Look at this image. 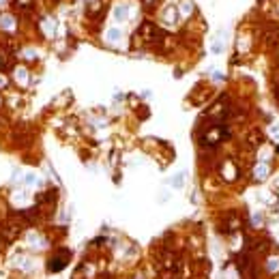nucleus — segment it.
I'll return each mask as SVG.
<instances>
[{
    "mask_svg": "<svg viewBox=\"0 0 279 279\" xmlns=\"http://www.w3.org/2000/svg\"><path fill=\"white\" fill-rule=\"evenodd\" d=\"M266 174H268V168L264 165V163L255 168V178H258V181H264V178H266Z\"/></svg>",
    "mask_w": 279,
    "mask_h": 279,
    "instance_id": "nucleus-5",
    "label": "nucleus"
},
{
    "mask_svg": "<svg viewBox=\"0 0 279 279\" xmlns=\"http://www.w3.org/2000/svg\"><path fill=\"white\" fill-rule=\"evenodd\" d=\"M2 26H4V28H13V17L11 15H4V17H2Z\"/></svg>",
    "mask_w": 279,
    "mask_h": 279,
    "instance_id": "nucleus-7",
    "label": "nucleus"
},
{
    "mask_svg": "<svg viewBox=\"0 0 279 279\" xmlns=\"http://www.w3.org/2000/svg\"><path fill=\"white\" fill-rule=\"evenodd\" d=\"M170 182H172V187H174V189H181L182 185H185V172H178V174H174Z\"/></svg>",
    "mask_w": 279,
    "mask_h": 279,
    "instance_id": "nucleus-2",
    "label": "nucleus"
},
{
    "mask_svg": "<svg viewBox=\"0 0 279 279\" xmlns=\"http://www.w3.org/2000/svg\"><path fill=\"white\" fill-rule=\"evenodd\" d=\"M35 181H36L35 174H26V176H24V185H28V187H30V185H35Z\"/></svg>",
    "mask_w": 279,
    "mask_h": 279,
    "instance_id": "nucleus-8",
    "label": "nucleus"
},
{
    "mask_svg": "<svg viewBox=\"0 0 279 279\" xmlns=\"http://www.w3.org/2000/svg\"><path fill=\"white\" fill-rule=\"evenodd\" d=\"M17 80H20V82H26V71L20 69V71H17Z\"/></svg>",
    "mask_w": 279,
    "mask_h": 279,
    "instance_id": "nucleus-11",
    "label": "nucleus"
},
{
    "mask_svg": "<svg viewBox=\"0 0 279 279\" xmlns=\"http://www.w3.org/2000/svg\"><path fill=\"white\" fill-rule=\"evenodd\" d=\"M181 11H182V15H189V13H191V2H182Z\"/></svg>",
    "mask_w": 279,
    "mask_h": 279,
    "instance_id": "nucleus-9",
    "label": "nucleus"
},
{
    "mask_svg": "<svg viewBox=\"0 0 279 279\" xmlns=\"http://www.w3.org/2000/svg\"><path fill=\"white\" fill-rule=\"evenodd\" d=\"M266 266H268V271H273V273H275V271L279 268V260H277V258H268Z\"/></svg>",
    "mask_w": 279,
    "mask_h": 279,
    "instance_id": "nucleus-6",
    "label": "nucleus"
},
{
    "mask_svg": "<svg viewBox=\"0 0 279 279\" xmlns=\"http://www.w3.org/2000/svg\"><path fill=\"white\" fill-rule=\"evenodd\" d=\"M105 39H108L109 43H116V41L120 39V30H118V28H109L108 32H105Z\"/></svg>",
    "mask_w": 279,
    "mask_h": 279,
    "instance_id": "nucleus-3",
    "label": "nucleus"
},
{
    "mask_svg": "<svg viewBox=\"0 0 279 279\" xmlns=\"http://www.w3.org/2000/svg\"><path fill=\"white\" fill-rule=\"evenodd\" d=\"M114 17H116V20H118V22H122V20H127V7H116V9H114Z\"/></svg>",
    "mask_w": 279,
    "mask_h": 279,
    "instance_id": "nucleus-4",
    "label": "nucleus"
},
{
    "mask_svg": "<svg viewBox=\"0 0 279 279\" xmlns=\"http://www.w3.org/2000/svg\"><path fill=\"white\" fill-rule=\"evenodd\" d=\"M221 49H223V45H221L219 41H215V43H213V54H219Z\"/></svg>",
    "mask_w": 279,
    "mask_h": 279,
    "instance_id": "nucleus-10",
    "label": "nucleus"
},
{
    "mask_svg": "<svg viewBox=\"0 0 279 279\" xmlns=\"http://www.w3.org/2000/svg\"><path fill=\"white\" fill-rule=\"evenodd\" d=\"M67 262H69V254H62L60 258L56 255L54 260H49V271H60V268L64 266Z\"/></svg>",
    "mask_w": 279,
    "mask_h": 279,
    "instance_id": "nucleus-1",
    "label": "nucleus"
},
{
    "mask_svg": "<svg viewBox=\"0 0 279 279\" xmlns=\"http://www.w3.org/2000/svg\"><path fill=\"white\" fill-rule=\"evenodd\" d=\"M251 221H254L255 226H260V223H262V219H260V215H254V219H251Z\"/></svg>",
    "mask_w": 279,
    "mask_h": 279,
    "instance_id": "nucleus-12",
    "label": "nucleus"
}]
</instances>
